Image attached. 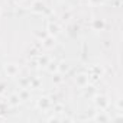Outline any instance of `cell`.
Returning a JSON list of instances; mask_svg holds the SVG:
<instances>
[{
	"instance_id": "cell-1",
	"label": "cell",
	"mask_w": 123,
	"mask_h": 123,
	"mask_svg": "<svg viewBox=\"0 0 123 123\" xmlns=\"http://www.w3.org/2000/svg\"><path fill=\"white\" fill-rule=\"evenodd\" d=\"M94 104H96V107H97L98 110H106V109L110 106V100H109L107 96L100 94V96H96V97H94Z\"/></svg>"
},
{
	"instance_id": "cell-2",
	"label": "cell",
	"mask_w": 123,
	"mask_h": 123,
	"mask_svg": "<svg viewBox=\"0 0 123 123\" xmlns=\"http://www.w3.org/2000/svg\"><path fill=\"white\" fill-rule=\"evenodd\" d=\"M61 31H62V28L59 26L58 22H49V23L46 25V33L51 35V36H55V38H56V36L61 33Z\"/></svg>"
},
{
	"instance_id": "cell-3",
	"label": "cell",
	"mask_w": 123,
	"mask_h": 123,
	"mask_svg": "<svg viewBox=\"0 0 123 123\" xmlns=\"http://www.w3.org/2000/svg\"><path fill=\"white\" fill-rule=\"evenodd\" d=\"M5 71H6L7 77H16L20 73V68H19L18 64L10 62V64H5Z\"/></svg>"
},
{
	"instance_id": "cell-4",
	"label": "cell",
	"mask_w": 123,
	"mask_h": 123,
	"mask_svg": "<svg viewBox=\"0 0 123 123\" xmlns=\"http://www.w3.org/2000/svg\"><path fill=\"white\" fill-rule=\"evenodd\" d=\"M31 12L35 13V15H42L45 12V3L41 2V0H35L31 6Z\"/></svg>"
},
{
	"instance_id": "cell-5",
	"label": "cell",
	"mask_w": 123,
	"mask_h": 123,
	"mask_svg": "<svg viewBox=\"0 0 123 123\" xmlns=\"http://www.w3.org/2000/svg\"><path fill=\"white\" fill-rule=\"evenodd\" d=\"M88 83H90V75L86 74V73H80V74L75 77V84H77L78 87H83V88H84Z\"/></svg>"
},
{
	"instance_id": "cell-6",
	"label": "cell",
	"mask_w": 123,
	"mask_h": 123,
	"mask_svg": "<svg viewBox=\"0 0 123 123\" xmlns=\"http://www.w3.org/2000/svg\"><path fill=\"white\" fill-rule=\"evenodd\" d=\"M36 106H38V109H41V110L45 111V110H49V109L52 107V101H51L49 97H41V98L38 100Z\"/></svg>"
},
{
	"instance_id": "cell-7",
	"label": "cell",
	"mask_w": 123,
	"mask_h": 123,
	"mask_svg": "<svg viewBox=\"0 0 123 123\" xmlns=\"http://www.w3.org/2000/svg\"><path fill=\"white\" fill-rule=\"evenodd\" d=\"M55 45H56V38H55V36L46 35V36L42 39V46H43L45 49H52Z\"/></svg>"
},
{
	"instance_id": "cell-8",
	"label": "cell",
	"mask_w": 123,
	"mask_h": 123,
	"mask_svg": "<svg viewBox=\"0 0 123 123\" xmlns=\"http://www.w3.org/2000/svg\"><path fill=\"white\" fill-rule=\"evenodd\" d=\"M104 28H106V23H104L103 19L96 18V19L91 20V29H93V31H96V32H101V31H104Z\"/></svg>"
},
{
	"instance_id": "cell-9",
	"label": "cell",
	"mask_w": 123,
	"mask_h": 123,
	"mask_svg": "<svg viewBox=\"0 0 123 123\" xmlns=\"http://www.w3.org/2000/svg\"><path fill=\"white\" fill-rule=\"evenodd\" d=\"M93 120H94V122L104 123V122H109V120H110V116H109V114H106V111H104V110H100V111L93 117Z\"/></svg>"
},
{
	"instance_id": "cell-10",
	"label": "cell",
	"mask_w": 123,
	"mask_h": 123,
	"mask_svg": "<svg viewBox=\"0 0 123 123\" xmlns=\"http://www.w3.org/2000/svg\"><path fill=\"white\" fill-rule=\"evenodd\" d=\"M18 94H19V97H20V101H28V100L31 98V91H29L28 88H23V90H20Z\"/></svg>"
},
{
	"instance_id": "cell-11",
	"label": "cell",
	"mask_w": 123,
	"mask_h": 123,
	"mask_svg": "<svg viewBox=\"0 0 123 123\" xmlns=\"http://www.w3.org/2000/svg\"><path fill=\"white\" fill-rule=\"evenodd\" d=\"M19 103H20V97H19V94L18 93H13L10 97H9V104L10 106H19Z\"/></svg>"
},
{
	"instance_id": "cell-12",
	"label": "cell",
	"mask_w": 123,
	"mask_h": 123,
	"mask_svg": "<svg viewBox=\"0 0 123 123\" xmlns=\"http://www.w3.org/2000/svg\"><path fill=\"white\" fill-rule=\"evenodd\" d=\"M51 74H54V73H58V62H54V61H49L48 62V65L45 67Z\"/></svg>"
},
{
	"instance_id": "cell-13",
	"label": "cell",
	"mask_w": 123,
	"mask_h": 123,
	"mask_svg": "<svg viewBox=\"0 0 123 123\" xmlns=\"http://www.w3.org/2000/svg\"><path fill=\"white\" fill-rule=\"evenodd\" d=\"M49 61H51V58H49V56H46V55H42V56H39V58H38V64H39L41 67H43V68H45V67L48 65V62H49Z\"/></svg>"
},
{
	"instance_id": "cell-14",
	"label": "cell",
	"mask_w": 123,
	"mask_h": 123,
	"mask_svg": "<svg viewBox=\"0 0 123 123\" xmlns=\"http://www.w3.org/2000/svg\"><path fill=\"white\" fill-rule=\"evenodd\" d=\"M68 70H70V65H68L67 62H64V61H62V62H59V64H58V73L64 74V73H67Z\"/></svg>"
},
{
	"instance_id": "cell-15",
	"label": "cell",
	"mask_w": 123,
	"mask_h": 123,
	"mask_svg": "<svg viewBox=\"0 0 123 123\" xmlns=\"http://www.w3.org/2000/svg\"><path fill=\"white\" fill-rule=\"evenodd\" d=\"M52 75H54V77H52V81H54L55 84H59L61 81H62V74H61V73H54Z\"/></svg>"
},
{
	"instance_id": "cell-16",
	"label": "cell",
	"mask_w": 123,
	"mask_h": 123,
	"mask_svg": "<svg viewBox=\"0 0 123 123\" xmlns=\"http://www.w3.org/2000/svg\"><path fill=\"white\" fill-rule=\"evenodd\" d=\"M39 86H41V80L39 78H32L31 80V87L32 88H38Z\"/></svg>"
},
{
	"instance_id": "cell-17",
	"label": "cell",
	"mask_w": 123,
	"mask_h": 123,
	"mask_svg": "<svg viewBox=\"0 0 123 123\" xmlns=\"http://www.w3.org/2000/svg\"><path fill=\"white\" fill-rule=\"evenodd\" d=\"M101 3H103V0H88L90 6H100Z\"/></svg>"
},
{
	"instance_id": "cell-18",
	"label": "cell",
	"mask_w": 123,
	"mask_h": 123,
	"mask_svg": "<svg viewBox=\"0 0 123 123\" xmlns=\"http://www.w3.org/2000/svg\"><path fill=\"white\" fill-rule=\"evenodd\" d=\"M6 88H7V86H6V83H0V96L2 94H5V91H6Z\"/></svg>"
},
{
	"instance_id": "cell-19",
	"label": "cell",
	"mask_w": 123,
	"mask_h": 123,
	"mask_svg": "<svg viewBox=\"0 0 123 123\" xmlns=\"http://www.w3.org/2000/svg\"><path fill=\"white\" fill-rule=\"evenodd\" d=\"M61 119H58V117H49L48 119V122H59Z\"/></svg>"
},
{
	"instance_id": "cell-20",
	"label": "cell",
	"mask_w": 123,
	"mask_h": 123,
	"mask_svg": "<svg viewBox=\"0 0 123 123\" xmlns=\"http://www.w3.org/2000/svg\"><path fill=\"white\" fill-rule=\"evenodd\" d=\"M12 2L15 3V5H20V3H23L25 0H12Z\"/></svg>"
},
{
	"instance_id": "cell-21",
	"label": "cell",
	"mask_w": 123,
	"mask_h": 123,
	"mask_svg": "<svg viewBox=\"0 0 123 123\" xmlns=\"http://www.w3.org/2000/svg\"><path fill=\"white\" fill-rule=\"evenodd\" d=\"M0 15H2V7H0Z\"/></svg>"
}]
</instances>
